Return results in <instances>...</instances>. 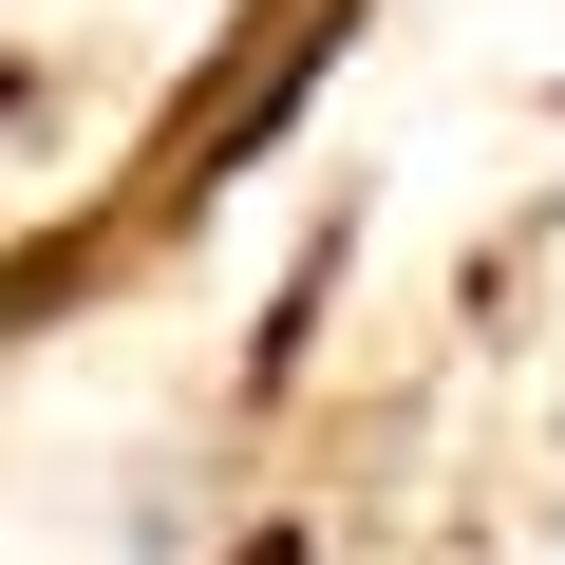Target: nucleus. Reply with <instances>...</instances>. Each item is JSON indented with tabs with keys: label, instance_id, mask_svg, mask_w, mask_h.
Masks as SVG:
<instances>
[{
	"label": "nucleus",
	"instance_id": "f03ea898",
	"mask_svg": "<svg viewBox=\"0 0 565 565\" xmlns=\"http://www.w3.org/2000/svg\"><path fill=\"white\" fill-rule=\"evenodd\" d=\"M245 565H321V546H302V527H264V546H245Z\"/></svg>",
	"mask_w": 565,
	"mask_h": 565
},
{
	"label": "nucleus",
	"instance_id": "f257e3e1",
	"mask_svg": "<svg viewBox=\"0 0 565 565\" xmlns=\"http://www.w3.org/2000/svg\"><path fill=\"white\" fill-rule=\"evenodd\" d=\"M377 39V0H245V20H226V57L170 95V132H151V170H132V207H114V245L132 226H189V207H226L282 132H302L321 114V76Z\"/></svg>",
	"mask_w": 565,
	"mask_h": 565
}]
</instances>
